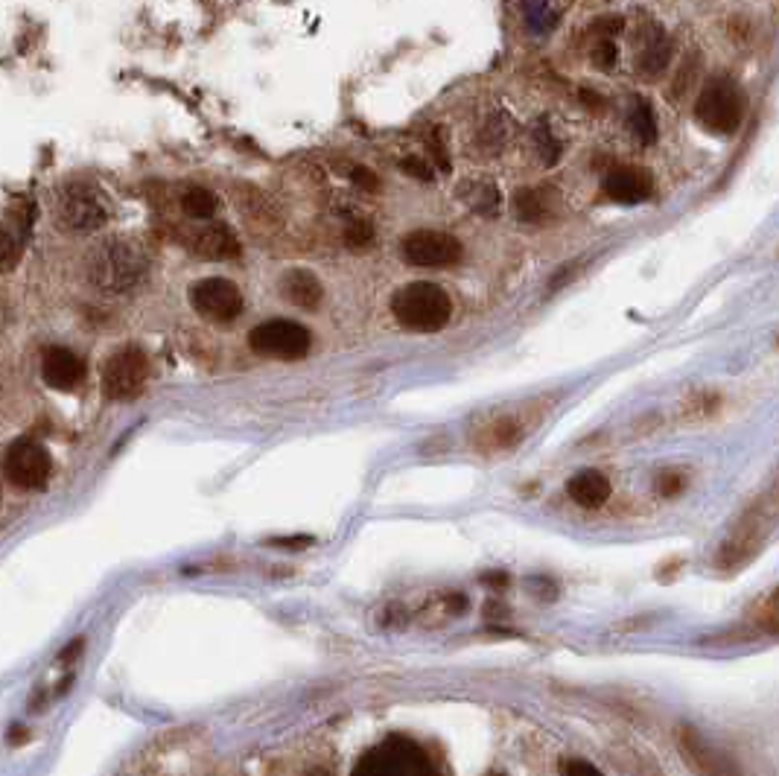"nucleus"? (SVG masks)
Returning a JSON list of instances; mask_svg holds the SVG:
<instances>
[{"mask_svg": "<svg viewBox=\"0 0 779 776\" xmlns=\"http://www.w3.org/2000/svg\"><path fill=\"white\" fill-rule=\"evenodd\" d=\"M150 258L132 240H106L91 251L88 280L103 295H129L146 280Z\"/></svg>", "mask_w": 779, "mask_h": 776, "instance_id": "1", "label": "nucleus"}, {"mask_svg": "<svg viewBox=\"0 0 779 776\" xmlns=\"http://www.w3.org/2000/svg\"><path fill=\"white\" fill-rule=\"evenodd\" d=\"M779 526V488L759 497L751 509L744 511L739 523H735L733 535L727 537L721 549H718L716 563L721 570L735 572L744 563H751L759 554L765 537Z\"/></svg>", "mask_w": 779, "mask_h": 776, "instance_id": "2", "label": "nucleus"}, {"mask_svg": "<svg viewBox=\"0 0 779 776\" xmlns=\"http://www.w3.org/2000/svg\"><path fill=\"white\" fill-rule=\"evenodd\" d=\"M391 313L406 331L438 333L450 324L452 301L438 284L415 280V284L400 286L398 293L391 295Z\"/></svg>", "mask_w": 779, "mask_h": 776, "instance_id": "3", "label": "nucleus"}, {"mask_svg": "<svg viewBox=\"0 0 779 776\" xmlns=\"http://www.w3.org/2000/svg\"><path fill=\"white\" fill-rule=\"evenodd\" d=\"M695 120L712 134H733L744 120V94L733 80L716 76L704 85L695 103Z\"/></svg>", "mask_w": 779, "mask_h": 776, "instance_id": "4", "label": "nucleus"}, {"mask_svg": "<svg viewBox=\"0 0 779 776\" xmlns=\"http://www.w3.org/2000/svg\"><path fill=\"white\" fill-rule=\"evenodd\" d=\"M354 771L363 776H426L433 774V762L421 744L391 736L374 750H368Z\"/></svg>", "mask_w": 779, "mask_h": 776, "instance_id": "5", "label": "nucleus"}, {"mask_svg": "<svg viewBox=\"0 0 779 776\" xmlns=\"http://www.w3.org/2000/svg\"><path fill=\"white\" fill-rule=\"evenodd\" d=\"M56 219L64 231L91 234L108 223V207L91 184L73 181L56 199Z\"/></svg>", "mask_w": 779, "mask_h": 776, "instance_id": "6", "label": "nucleus"}, {"mask_svg": "<svg viewBox=\"0 0 779 776\" xmlns=\"http://www.w3.org/2000/svg\"><path fill=\"white\" fill-rule=\"evenodd\" d=\"M248 345L263 357L293 362V359L307 357L312 336L304 324L293 322V319H269V322L257 324L255 331L248 333Z\"/></svg>", "mask_w": 779, "mask_h": 776, "instance_id": "7", "label": "nucleus"}, {"mask_svg": "<svg viewBox=\"0 0 779 776\" xmlns=\"http://www.w3.org/2000/svg\"><path fill=\"white\" fill-rule=\"evenodd\" d=\"M400 254L409 266L417 268H450L456 266L464 254L461 242L452 234L433 231V228H421L403 237L400 242Z\"/></svg>", "mask_w": 779, "mask_h": 776, "instance_id": "8", "label": "nucleus"}, {"mask_svg": "<svg viewBox=\"0 0 779 776\" xmlns=\"http://www.w3.org/2000/svg\"><path fill=\"white\" fill-rule=\"evenodd\" d=\"M3 476L21 491H42L50 479V455L33 438H19L3 455Z\"/></svg>", "mask_w": 779, "mask_h": 776, "instance_id": "9", "label": "nucleus"}, {"mask_svg": "<svg viewBox=\"0 0 779 776\" xmlns=\"http://www.w3.org/2000/svg\"><path fill=\"white\" fill-rule=\"evenodd\" d=\"M538 423V415H532L529 406L517 411H494L482 427L473 432V444L485 453H505L514 446L526 441V435L532 432V427Z\"/></svg>", "mask_w": 779, "mask_h": 776, "instance_id": "10", "label": "nucleus"}, {"mask_svg": "<svg viewBox=\"0 0 779 776\" xmlns=\"http://www.w3.org/2000/svg\"><path fill=\"white\" fill-rule=\"evenodd\" d=\"M150 377V359L141 348L117 350L103 368V392L108 401H132Z\"/></svg>", "mask_w": 779, "mask_h": 776, "instance_id": "11", "label": "nucleus"}, {"mask_svg": "<svg viewBox=\"0 0 779 776\" xmlns=\"http://www.w3.org/2000/svg\"><path fill=\"white\" fill-rule=\"evenodd\" d=\"M193 310L211 322H234L243 313V293L237 289V284H231L225 277H204L193 286L190 293Z\"/></svg>", "mask_w": 779, "mask_h": 776, "instance_id": "12", "label": "nucleus"}, {"mask_svg": "<svg viewBox=\"0 0 779 776\" xmlns=\"http://www.w3.org/2000/svg\"><path fill=\"white\" fill-rule=\"evenodd\" d=\"M604 196L619 205H639L654 196V179L637 167H616L604 176Z\"/></svg>", "mask_w": 779, "mask_h": 776, "instance_id": "13", "label": "nucleus"}, {"mask_svg": "<svg viewBox=\"0 0 779 776\" xmlns=\"http://www.w3.org/2000/svg\"><path fill=\"white\" fill-rule=\"evenodd\" d=\"M42 377L56 392H73L85 380V362L71 348H50L42 359Z\"/></svg>", "mask_w": 779, "mask_h": 776, "instance_id": "14", "label": "nucleus"}, {"mask_svg": "<svg viewBox=\"0 0 779 776\" xmlns=\"http://www.w3.org/2000/svg\"><path fill=\"white\" fill-rule=\"evenodd\" d=\"M567 493L576 505L595 511L602 509V505H607L613 488H611V479H607L604 474H599V470H578L576 476H569Z\"/></svg>", "mask_w": 779, "mask_h": 776, "instance_id": "15", "label": "nucleus"}, {"mask_svg": "<svg viewBox=\"0 0 779 776\" xmlns=\"http://www.w3.org/2000/svg\"><path fill=\"white\" fill-rule=\"evenodd\" d=\"M514 211L520 216V223L543 225L558 211V196L550 188H526L514 196Z\"/></svg>", "mask_w": 779, "mask_h": 776, "instance_id": "16", "label": "nucleus"}, {"mask_svg": "<svg viewBox=\"0 0 779 776\" xmlns=\"http://www.w3.org/2000/svg\"><path fill=\"white\" fill-rule=\"evenodd\" d=\"M281 293L295 303V307H304V310H312L321 303V280L307 268H290L284 277H281Z\"/></svg>", "mask_w": 779, "mask_h": 776, "instance_id": "17", "label": "nucleus"}, {"mask_svg": "<svg viewBox=\"0 0 779 776\" xmlns=\"http://www.w3.org/2000/svg\"><path fill=\"white\" fill-rule=\"evenodd\" d=\"M681 748H683V753H686V756H689L692 762L700 767V771H707V774H730V771H735L733 765H724L716 750L709 748L707 741H704V736L692 730V727L681 730Z\"/></svg>", "mask_w": 779, "mask_h": 776, "instance_id": "18", "label": "nucleus"}, {"mask_svg": "<svg viewBox=\"0 0 779 776\" xmlns=\"http://www.w3.org/2000/svg\"><path fill=\"white\" fill-rule=\"evenodd\" d=\"M193 249L202 254V258H211V260H225V258H234L239 251L237 240H234V234L225 228V225H211V228H204V231H199L193 237Z\"/></svg>", "mask_w": 779, "mask_h": 776, "instance_id": "19", "label": "nucleus"}, {"mask_svg": "<svg viewBox=\"0 0 779 776\" xmlns=\"http://www.w3.org/2000/svg\"><path fill=\"white\" fill-rule=\"evenodd\" d=\"M669 59H672V41L665 38L663 29H651V36L646 38L642 45V53H639V71L648 80H654L660 73L669 68Z\"/></svg>", "mask_w": 779, "mask_h": 776, "instance_id": "20", "label": "nucleus"}, {"mask_svg": "<svg viewBox=\"0 0 779 776\" xmlns=\"http://www.w3.org/2000/svg\"><path fill=\"white\" fill-rule=\"evenodd\" d=\"M628 126L639 143L657 141V117L646 99H634V106L628 111Z\"/></svg>", "mask_w": 779, "mask_h": 776, "instance_id": "21", "label": "nucleus"}, {"mask_svg": "<svg viewBox=\"0 0 779 776\" xmlns=\"http://www.w3.org/2000/svg\"><path fill=\"white\" fill-rule=\"evenodd\" d=\"M718 409H721V397H718V392H707V389H700V392L689 394V397L683 401L681 418L683 420H707V418H712Z\"/></svg>", "mask_w": 779, "mask_h": 776, "instance_id": "22", "label": "nucleus"}, {"mask_svg": "<svg viewBox=\"0 0 779 776\" xmlns=\"http://www.w3.org/2000/svg\"><path fill=\"white\" fill-rule=\"evenodd\" d=\"M181 205H185L187 216H193V219H211L213 211H216V196H213L211 190L190 188L181 196Z\"/></svg>", "mask_w": 779, "mask_h": 776, "instance_id": "23", "label": "nucleus"}, {"mask_svg": "<svg viewBox=\"0 0 779 776\" xmlns=\"http://www.w3.org/2000/svg\"><path fill=\"white\" fill-rule=\"evenodd\" d=\"M468 202L473 211H479V214H496V207H499V193H496L494 184H485V181H479V184H468Z\"/></svg>", "mask_w": 779, "mask_h": 776, "instance_id": "24", "label": "nucleus"}, {"mask_svg": "<svg viewBox=\"0 0 779 776\" xmlns=\"http://www.w3.org/2000/svg\"><path fill=\"white\" fill-rule=\"evenodd\" d=\"M756 625H759L765 634L779 636V587L759 605V610H756Z\"/></svg>", "mask_w": 779, "mask_h": 776, "instance_id": "25", "label": "nucleus"}, {"mask_svg": "<svg viewBox=\"0 0 779 776\" xmlns=\"http://www.w3.org/2000/svg\"><path fill=\"white\" fill-rule=\"evenodd\" d=\"M345 242L351 249H368L374 242V228L368 219H354L345 228Z\"/></svg>", "mask_w": 779, "mask_h": 776, "instance_id": "26", "label": "nucleus"}, {"mask_svg": "<svg viewBox=\"0 0 779 776\" xmlns=\"http://www.w3.org/2000/svg\"><path fill=\"white\" fill-rule=\"evenodd\" d=\"M654 488H657V493H660V497H665V500H672V497H677V493H681L683 488H686V476L674 474V470H665V474L657 476Z\"/></svg>", "mask_w": 779, "mask_h": 776, "instance_id": "27", "label": "nucleus"}, {"mask_svg": "<svg viewBox=\"0 0 779 776\" xmlns=\"http://www.w3.org/2000/svg\"><path fill=\"white\" fill-rule=\"evenodd\" d=\"M534 143H538V152H541L543 164H555L560 158V143L552 138L550 129H538V134H534Z\"/></svg>", "mask_w": 779, "mask_h": 776, "instance_id": "28", "label": "nucleus"}, {"mask_svg": "<svg viewBox=\"0 0 779 776\" xmlns=\"http://www.w3.org/2000/svg\"><path fill=\"white\" fill-rule=\"evenodd\" d=\"M616 59H619V53H616V45H613V41H602V45L593 50V64H599L602 71H611Z\"/></svg>", "mask_w": 779, "mask_h": 776, "instance_id": "29", "label": "nucleus"}, {"mask_svg": "<svg viewBox=\"0 0 779 776\" xmlns=\"http://www.w3.org/2000/svg\"><path fill=\"white\" fill-rule=\"evenodd\" d=\"M15 258H19V246H15L10 234L0 231V272L10 268L12 263H15Z\"/></svg>", "mask_w": 779, "mask_h": 776, "instance_id": "30", "label": "nucleus"}, {"mask_svg": "<svg viewBox=\"0 0 779 776\" xmlns=\"http://www.w3.org/2000/svg\"><path fill=\"white\" fill-rule=\"evenodd\" d=\"M400 167H403V172H409L412 179H421V181L433 179V167H429L426 162H421V158H406Z\"/></svg>", "mask_w": 779, "mask_h": 776, "instance_id": "31", "label": "nucleus"}, {"mask_svg": "<svg viewBox=\"0 0 779 776\" xmlns=\"http://www.w3.org/2000/svg\"><path fill=\"white\" fill-rule=\"evenodd\" d=\"M560 774L593 776V774H599V767H595L593 762H581V759H567V762H560Z\"/></svg>", "mask_w": 779, "mask_h": 776, "instance_id": "32", "label": "nucleus"}, {"mask_svg": "<svg viewBox=\"0 0 779 776\" xmlns=\"http://www.w3.org/2000/svg\"><path fill=\"white\" fill-rule=\"evenodd\" d=\"M351 179L359 184V188H365V190H377V176L374 172H368L365 167H356L354 172H351Z\"/></svg>", "mask_w": 779, "mask_h": 776, "instance_id": "33", "label": "nucleus"}, {"mask_svg": "<svg viewBox=\"0 0 779 776\" xmlns=\"http://www.w3.org/2000/svg\"><path fill=\"white\" fill-rule=\"evenodd\" d=\"M485 581H491L494 587H505V584H508V575H505V572H491V575H485Z\"/></svg>", "mask_w": 779, "mask_h": 776, "instance_id": "34", "label": "nucleus"}]
</instances>
